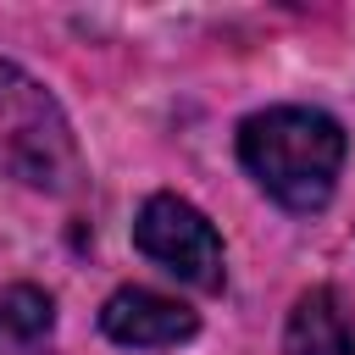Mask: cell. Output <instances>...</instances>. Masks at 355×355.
<instances>
[{"label":"cell","mask_w":355,"mask_h":355,"mask_svg":"<svg viewBox=\"0 0 355 355\" xmlns=\"http://www.w3.org/2000/svg\"><path fill=\"white\" fill-rule=\"evenodd\" d=\"M283 355H355V333L333 288H311L294 300L283 327Z\"/></svg>","instance_id":"5"},{"label":"cell","mask_w":355,"mask_h":355,"mask_svg":"<svg viewBox=\"0 0 355 355\" xmlns=\"http://www.w3.org/2000/svg\"><path fill=\"white\" fill-rule=\"evenodd\" d=\"M133 244L172 277L194 288H222V239L216 227L178 194H150L133 216Z\"/></svg>","instance_id":"3"},{"label":"cell","mask_w":355,"mask_h":355,"mask_svg":"<svg viewBox=\"0 0 355 355\" xmlns=\"http://www.w3.org/2000/svg\"><path fill=\"white\" fill-rule=\"evenodd\" d=\"M55 333V305L44 288L17 283L0 294V355H50Z\"/></svg>","instance_id":"6"},{"label":"cell","mask_w":355,"mask_h":355,"mask_svg":"<svg viewBox=\"0 0 355 355\" xmlns=\"http://www.w3.org/2000/svg\"><path fill=\"white\" fill-rule=\"evenodd\" d=\"M0 172L44 194H67L83 178L67 111L39 78H28L11 61H0Z\"/></svg>","instance_id":"2"},{"label":"cell","mask_w":355,"mask_h":355,"mask_svg":"<svg viewBox=\"0 0 355 355\" xmlns=\"http://www.w3.org/2000/svg\"><path fill=\"white\" fill-rule=\"evenodd\" d=\"M239 161L277 205L322 211L344 166V128L311 105H272L239 128Z\"/></svg>","instance_id":"1"},{"label":"cell","mask_w":355,"mask_h":355,"mask_svg":"<svg viewBox=\"0 0 355 355\" xmlns=\"http://www.w3.org/2000/svg\"><path fill=\"white\" fill-rule=\"evenodd\" d=\"M100 327L105 338L128 344V349H166V344H183L194 338V311L155 294V288H116L105 305H100Z\"/></svg>","instance_id":"4"}]
</instances>
